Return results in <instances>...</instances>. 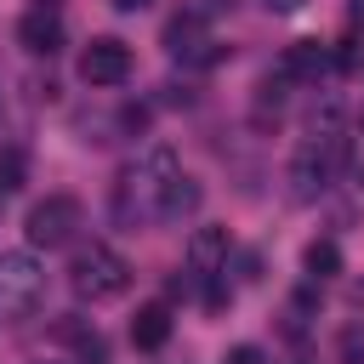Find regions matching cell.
<instances>
[{"label":"cell","mask_w":364,"mask_h":364,"mask_svg":"<svg viewBox=\"0 0 364 364\" xmlns=\"http://www.w3.org/2000/svg\"><path fill=\"white\" fill-rule=\"evenodd\" d=\"M336 364H364V324H341V336H336Z\"/></svg>","instance_id":"obj_15"},{"label":"cell","mask_w":364,"mask_h":364,"mask_svg":"<svg viewBox=\"0 0 364 364\" xmlns=\"http://www.w3.org/2000/svg\"><path fill=\"white\" fill-rule=\"evenodd\" d=\"M57 341H74V347H80V364H108V341H102L85 318H63V324H57Z\"/></svg>","instance_id":"obj_12"},{"label":"cell","mask_w":364,"mask_h":364,"mask_svg":"<svg viewBox=\"0 0 364 364\" xmlns=\"http://www.w3.org/2000/svg\"><path fill=\"white\" fill-rule=\"evenodd\" d=\"M301 0H267V11H296Z\"/></svg>","instance_id":"obj_21"},{"label":"cell","mask_w":364,"mask_h":364,"mask_svg":"<svg viewBox=\"0 0 364 364\" xmlns=\"http://www.w3.org/2000/svg\"><path fill=\"white\" fill-rule=\"evenodd\" d=\"M68 284H74L80 301H114V296L131 290V262L108 245H85L68 267Z\"/></svg>","instance_id":"obj_2"},{"label":"cell","mask_w":364,"mask_h":364,"mask_svg":"<svg viewBox=\"0 0 364 364\" xmlns=\"http://www.w3.org/2000/svg\"><path fill=\"white\" fill-rule=\"evenodd\" d=\"M23 176H28L23 154H17V148H6V154H0V193H17V188H23Z\"/></svg>","instance_id":"obj_16"},{"label":"cell","mask_w":364,"mask_h":364,"mask_svg":"<svg viewBox=\"0 0 364 364\" xmlns=\"http://www.w3.org/2000/svg\"><path fill=\"white\" fill-rule=\"evenodd\" d=\"M165 51H171L176 63H188V68H210V63H222V46L210 40L205 11H176V17L165 23Z\"/></svg>","instance_id":"obj_6"},{"label":"cell","mask_w":364,"mask_h":364,"mask_svg":"<svg viewBox=\"0 0 364 364\" xmlns=\"http://www.w3.org/2000/svg\"><path fill=\"white\" fill-rule=\"evenodd\" d=\"M171 341V307L165 301H148V307H136V318H131V347H142V353H159Z\"/></svg>","instance_id":"obj_10"},{"label":"cell","mask_w":364,"mask_h":364,"mask_svg":"<svg viewBox=\"0 0 364 364\" xmlns=\"http://www.w3.org/2000/svg\"><path fill=\"white\" fill-rule=\"evenodd\" d=\"M228 364H267V353H262V347H250V341H239V347L228 353Z\"/></svg>","instance_id":"obj_17"},{"label":"cell","mask_w":364,"mask_h":364,"mask_svg":"<svg viewBox=\"0 0 364 364\" xmlns=\"http://www.w3.org/2000/svg\"><path fill=\"white\" fill-rule=\"evenodd\" d=\"M330 68V57H324V46L318 40H296L290 51H284V63H279V74L284 80H318Z\"/></svg>","instance_id":"obj_11"},{"label":"cell","mask_w":364,"mask_h":364,"mask_svg":"<svg viewBox=\"0 0 364 364\" xmlns=\"http://www.w3.org/2000/svg\"><path fill=\"white\" fill-rule=\"evenodd\" d=\"M154 0H114V11H148Z\"/></svg>","instance_id":"obj_19"},{"label":"cell","mask_w":364,"mask_h":364,"mask_svg":"<svg viewBox=\"0 0 364 364\" xmlns=\"http://www.w3.org/2000/svg\"><path fill=\"white\" fill-rule=\"evenodd\" d=\"M131 74V46L114 40V34H97L85 51H80V80L85 85H119Z\"/></svg>","instance_id":"obj_7"},{"label":"cell","mask_w":364,"mask_h":364,"mask_svg":"<svg viewBox=\"0 0 364 364\" xmlns=\"http://www.w3.org/2000/svg\"><path fill=\"white\" fill-rule=\"evenodd\" d=\"M63 17L51 11V6H34V11H23L17 17V46L23 51H34V57H57L63 51Z\"/></svg>","instance_id":"obj_8"},{"label":"cell","mask_w":364,"mask_h":364,"mask_svg":"<svg viewBox=\"0 0 364 364\" xmlns=\"http://www.w3.org/2000/svg\"><path fill=\"white\" fill-rule=\"evenodd\" d=\"M347 165V136L336 131V125H324V131H313L307 142H301V154H296V165H290V182H296V199H313L336 171Z\"/></svg>","instance_id":"obj_3"},{"label":"cell","mask_w":364,"mask_h":364,"mask_svg":"<svg viewBox=\"0 0 364 364\" xmlns=\"http://www.w3.org/2000/svg\"><path fill=\"white\" fill-rule=\"evenodd\" d=\"M347 301H353V307H364V284H347Z\"/></svg>","instance_id":"obj_20"},{"label":"cell","mask_w":364,"mask_h":364,"mask_svg":"<svg viewBox=\"0 0 364 364\" xmlns=\"http://www.w3.org/2000/svg\"><path fill=\"white\" fill-rule=\"evenodd\" d=\"M199 210V182L193 176H176V188H171V199H165V222H182V216H193Z\"/></svg>","instance_id":"obj_14"},{"label":"cell","mask_w":364,"mask_h":364,"mask_svg":"<svg viewBox=\"0 0 364 364\" xmlns=\"http://www.w3.org/2000/svg\"><path fill=\"white\" fill-rule=\"evenodd\" d=\"M228 267V228H193L188 239V273L193 279H216Z\"/></svg>","instance_id":"obj_9"},{"label":"cell","mask_w":364,"mask_h":364,"mask_svg":"<svg viewBox=\"0 0 364 364\" xmlns=\"http://www.w3.org/2000/svg\"><path fill=\"white\" fill-rule=\"evenodd\" d=\"M233 6H239V0H199L193 11H205V17H216V11H233Z\"/></svg>","instance_id":"obj_18"},{"label":"cell","mask_w":364,"mask_h":364,"mask_svg":"<svg viewBox=\"0 0 364 364\" xmlns=\"http://www.w3.org/2000/svg\"><path fill=\"white\" fill-rule=\"evenodd\" d=\"M182 165L171 142H148L119 176H114V222L119 228H142V222H165V199L176 188Z\"/></svg>","instance_id":"obj_1"},{"label":"cell","mask_w":364,"mask_h":364,"mask_svg":"<svg viewBox=\"0 0 364 364\" xmlns=\"http://www.w3.org/2000/svg\"><path fill=\"white\" fill-rule=\"evenodd\" d=\"M80 222H85V205L74 199V193H46L34 210H28V245L34 250H57V245H68L74 233H80Z\"/></svg>","instance_id":"obj_5"},{"label":"cell","mask_w":364,"mask_h":364,"mask_svg":"<svg viewBox=\"0 0 364 364\" xmlns=\"http://www.w3.org/2000/svg\"><path fill=\"white\" fill-rule=\"evenodd\" d=\"M301 267H307V279H336V273H341V250H336V239H313V245L301 250Z\"/></svg>","instance_id":"obj_13"},{"label":"cell","mask_w":364,"mask_h":364,"mask_svg":"<svg viewBox=\"0 0 364 364\" xmlns=\"http://www.w3.org/2000/svg\"><path fill=\"white\" fill-rule=\"evenodd\" d=\"M46 296V267L28 250H6L0 256V318H23L34 313Z\"/></svg>","instance_id":"obj_4"}]
</instances>
